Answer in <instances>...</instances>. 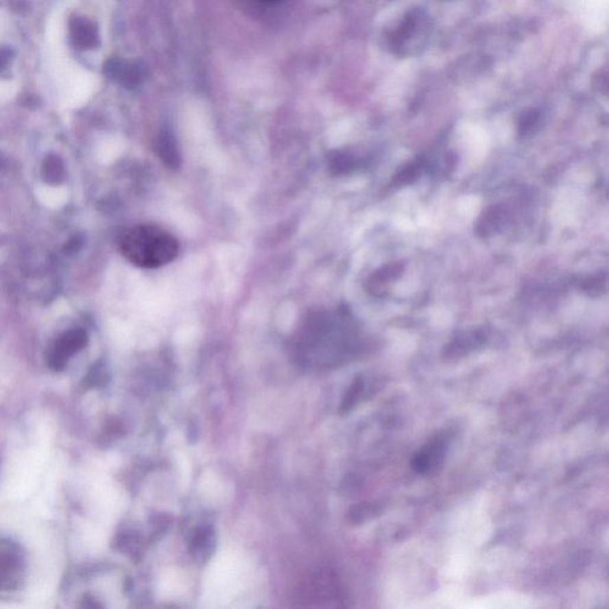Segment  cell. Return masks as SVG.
Listing matches in <instances>:
<instances>
[{"label": "cell", "instance_id": "1", "mask_svg": "<svg viewBox=\"0 0 609 609\" xmlns=\"http://www.w3.org/2000/svg\"><path fill=\"white\" fill-rule=\"evenodd\" d=\"M359 335L349 312H320L311 315L299 332L296 351L309 367H336L353 357Z\"/></svg>", "mask_w": 609, "mask_h": 609}, {"label": "cell", "instance_id": "2", "mask_svg": "<svg viewBox=\"0 0 609 609\" xmlns=\"http://www.w3.org/2000/svg\"><path fill=\"white\" fill-rule=\"evenodd\" d=\"M126 260L139 268L155 269L171 263L179 255L178 239L157 225L144 224L128 230L119 243Z\"/></svg>", "mask_w": 609, "mask_h": 609}, {"label": "cell", "instance_id": "3", "mask_svg": "<svg viewBox=\"0 0 609 609\" xmlns=\"http://www.w3.org/2000/svg\"><path fill=\"white\" fill-rule=\"evenodd\" d=\"M24 571L25 562L19 545L0 540V594L16 590L22 582Z\"/></svg>", "mask_w": 609, "mask_h": 609}, {"label": "cell", "instance_id": "4", "mask_svg": "<svg viewBox=\"0 0 609 609\" xmlns=\"http://www.w3.org/2000/svg\"><path fill=\"white\" fill-rule=\"evenodd\" d=\"M450 445V437L446 433H439L430 442L418 450L413 456L412 468L418 474L425 475L437 470L443 464Z\"/></svg>", "mask_w": 609, "mask_h": 609}, {"label": "cell", "instance_id": "5", "mask_svg": "<svg viewBox=\"0 0 609 609\" xmlns=\"http://www.w3.org/2000/svg\"><path fill=\"white\" fill-rule=\"evenodd\" d=\"M87 342L84 332H71L62 337L55 345L49 357L50 367L55 370H61L66 366L68 359L75 354L77 350L82 349Z\"/></svg>", "mask_w": 609, "mask_h": 609}, {"label": "cell", "instance_id": "6", "mask_svg": "<svg viewBox=\"0 0 609 609\" xmlns=\"http://www.w3.org/2000/svg\"><path fill=\"white\" fill-rule=\"evenodd\" d=\"M105 73L126 88L136 87L142 79V71L136 63L128 62L121 58H111L105 64Z\"/></svg>", "mask_w": 609, "mask_h": 609}, {"label": "cell", "instance_id": "7", "mask_svg": "<svg viewBox=\"0 0 609 609\" xmlns=\"http://www.w3.org/2000/svg\"><path fill=\"white\" fill-rule=\"evenodd\" d=\"M215 533L211 526H202L194 529L189 538V550L193 560L205 563L215 551Z\"/></svg>", "mask_w": 609, "mask_h": 609}, {"label": "cell", "instance_id": "8", "mask_svg": "<svg viewBox=\"0 0 609 609\" xmlns=\"http://www.w3.org/2000/svg\"><path fill=\"white\" fill-rule=\"evenodd\" d=\"M506 208L502 205H493L479 217L476 224V233L481 237H489L497 233L506 222Z\"/></svg>", "mask_w": 609, "mask_h": 609}, {"label": "cell", "instance_id": "9", "mask_svg": "<svg viewBox=\"0 0 609 609\" xmlns=\"http://www.w3.org/2000/svg\"><path fill=\"white\" fill-rule=\"evenodd\" d=\"M403 265L400 262L387 265L372 274L368 280V291L374 296H383L387 291V285L392 280H396L403 273Z\"/></svg>", "mask_w": 609, "mask_h": 609}, {"label": "cell", "instance_id": "10", "mask_svg": "<svg viewBox=\"0 0 609 609\" xmlns=\"http://www.w3.org/2000/svg\"><path fill=\"white\" fill-rule=\"evenodd\" d=\"M374 387L369 385L366 377H359L355 379L354 382L350 385L349 388L345 392L344 396L342 399L339 412L342 414L351 412L363 399H367L372 394Z\"/></svg>", "mask_w": 609, "mask_h": 609}, {"label": "cell", "instance_id": "11", "mask_svg": "<svg viewBox=\"0 0 609 609\" xmlns=\"http://www.w3.org/2000/svg\"><path fill=\"white\" fill-rule=\"evenodd\" d=\"M71 34L76 45L80 48H95L99 45L98 30L93 23L85 19H75L71 22Z\"/></svg>", "mask_w": 609, "mask_h": 609}, {"label": "cell", "instance_id": "12", "mask_svg": "<svg viewBox=\"0 0 609 609\" xmlns=\"http://www.w3.org/2000/svg\"><path fill=\"white\" fill-rule=\"evenodd\" d=\"M156 147L157 154L162 161L165 162L166 166L169 168H178L180 166L181 157H180L179 149L176 147L174 137L169 132H163L160 134Z\"/></svg>", "mask_w": 609, "mask_h": 609}, {"label": "cell", "instance_id": "13", "mask_svg": "<svg viewBox=\"0 0 609 609\" xmlns=\"http://www.w3.org/2000/svg\"><path fill=\"white\" fill-rule=\"evenodd\" d=\"M483 341L484 336L482 332L474 331L462 333L448 345L446 350H448L449 355H453V356L466 354L471 349H475L476 346L482 344Z\"/></svg>", "mask_w": 609, "mask_h": 609}, {"label": "cell", "instance_id": "14", "mask_svg": "<svg viewBox=\"0 0 609 609\" xmlns=\"http://www.w3.org/2000/svg\"><path fill=\"white\" fill-rule=\"evenodd\" d=\"M426 167H427V160L425 157H418L414 161L409 162L406 166L400 168L398 173L394 175L393 184L406 186V184H413L420 176Z\"/></svg>", "mask_w": 609, "mask_h": 609}, {"label": "cell", "instance_id": "15", "mask_svg": "<svg viewBox=\"0 0 609 609\" xmlns=\"http://www.w3.org/2000/svg\"><path fill=\"white\" fill-rule=\"evenodd\" d=\"M359 166V160L350 152H333V155L329 158V167L333 174H349Z\"/></svg>", "mask_w": 609, "mask_h": 609}, {"label": "cell", "instance_id": "16", "mask_svg": "<svg viewBox=\"0 0 609 609\" xmlns=\"http://www.w3.org/2000/svg\"><path fill=\"white\" fill-rule=\"evenodd\" d=\"M540 121V113L536 110H529L527 112L523 113V116L520 117L519 124H518V131H519L521 137H526L533 134V131L537 129Z\"/></svg>", "mask_w": 609, "mask_h": 609}, {"label": "cell", "instance_id": "17", "mask_svg": "<svg viewBox=\"0 0 609 609\" xmlns=\"http://www.w3.org/2000/svg\"><path fill=\"white\" fill-rule=\"evenodd\" d=\"M606 278L601 275L591 276L581 283V289L584 293H587L588 296H600L601 293L605 291Z\"/></svg>", "mask_w": 609, "mask_h": 609}, {"label": "cell", "instance_id": "18", "mask_svg": "<svg viewBox=\"0 0 609 609\" xmlns=\"http://www.w3.org/2000/svg\"><path fill=\"white\" fill-rule=\"evenodd\" d=\"M11 58H12V50H10L9 48L0 49V73L8 68Z\"/></svg>", "mask_w": 609, "mask_h": 609}]
</instances>
